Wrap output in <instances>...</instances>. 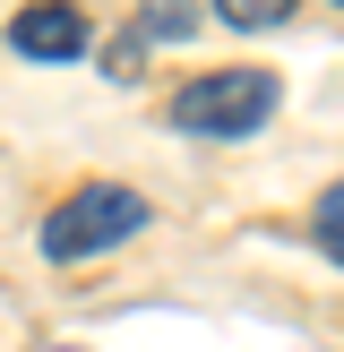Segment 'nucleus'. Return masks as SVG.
Returning a JSON list of instances; mask_svg holds the SVG:
<instances>
[{"instance_id":"nucleus-1","label":"nucleus","mask_w":344,"mask_h":352,"mask_svg":"<svg viewBox=\"0 0 344 352\" xmlns=\"http://www.w3.org/2000/svg\"><path fill=\"white\" fill-rule=\"evenodd\" d=\"M138 232H147V198H138L129 181H86V189H69L43 215V258L52 267H86V258L120 250V241H138Z\"/></svg>"},{"instance_id":"nucleus-2","label":"nucleus","mask_w":344,"mask_h":352,"mask_svg":"<svg viewBox=\"0 0 344 352\" xmlns=\"http://www.w3.org/2000/svg\"><path fill=\"white\" fill-rule=\"evenodd\" d=\"M275 103H284L275 69H206V78L172 86L164 120H172L181 138H250V129H267Z\"/></svg>"},{"instance_id":"nucleus-3","label":"nucleus","mask_w":344,"mask_h":352,"mask_svg":"<svg viewBox=\"0 0 344 352\" xmlns=\"http://www.w3.org/2000/svg\"><path fill=\"white\" fill-rule=\"evenodd\" d=\"M86 9H69V0H26V9L9 17V52L17 60H86Z\"/></svg>"},{"instance_id":"nucleus-4","label":"nucleus","mask_w":344,"mask_h":352,"mask_svg":"<svg viewBox=\"0 0 344 352\" xmlns=\"http://www.w3.org/2000/svg\"><path fill=\"white\" fill-rule=\"evenodd\" d=\"M206 0H138V43H189Z\"/></svg>"},{"instance_id":"nucleus-5","label":"nucleus","mask_w":344,"mask_h":352,"mask_svg":"<svg viewBox=\"0 0 344 352\" xmlns=\"http://www.w3.org/2000/svg\"><path fill=\"white\" fill-rule=\"evenodd\" d=\"M206 9H215L224 26H241V34H267V26L292 17V0H206Z\"/></svg>"},{"instance_id":"nucleus-6","label":"nucleus","mask_w":344,"mask_h":352,"mask_svg":"<svg viewBox=\"0 0 344 352\" xmlns=\"http://www.w3.org/2000/svg\"><path fill=\"white\" fill-rule=\"evenodd\" d=\"M310 232H319V250L344 267V181H327V198L310 206Z\"/></svg>"},{"instance_id":"nucleus-7","label":"nucleus","mask_w":344,"mask_h":352,"mask_svg":"<svg viewBox=\"0 0 344 352\" xmlns=\"http://www.w3.org/2000/svg\"><path fill=\"white\" fill-rule=\"evenodd\" d=\"M26 352H86V344H61V336H34Z\"/></svg>"},{"instance_id":"nucleus-8","label":"nucleus","mask_w":344,"mask_h":352,"mask_svg":"<svg viewBox=\"0 0 344 352\" xmlns=\"http://www.w3.org/2000/svg\"><path fill=\"white\" fill-rule=\"evenodd\" d=\"M336 9H344V0H336Z\"/></svg>"}]
</instances>
